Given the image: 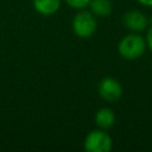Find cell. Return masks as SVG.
Returning a JSON list of instances; mask_svg holds the SVG:
<instances>
[{
  "instance_id": "obj_10",
  "label": "cell",
  "mask_w": 152,
  "mask_h": 152,
  "mask_svg": "<svg viewBox=\"0 0 152 152\" xmlns=\"http://www.w3.org/2000/svg\"><path fill=\"white\" fill-rule=\"evenodd\" d=\"M145 39H146V44H147V49L152 52V25H150L146 30V36H145Z\"/></svg>"
},
{
  "instance_id": "obj_4",
  "label": "cell",
  "mask_w": 152,
  "mask_h": 152,
  "mask_svg": "<svg viewBox=\"0 0 152 152\" xmlns=\"http://www.w3.org/2000/svg\"><path fill=\"white\" fill-rule=\"evenodd\" d=\"M122 23L129 32L141 33L150 26V20L147 15L139 10H129L122 17Z\"/></svg>"
},
{
  "instance_id": "obj_8",
  "label": "cell",
  "mask_w": 152,
  "mask_h": 152,
  "mask_svg": "<svg viewBox=\"0 0 152 152\" xmlns=\"http://www.w3.org/2000/svg\"><path fill=\"white\" fill-rule=\"evenodd\" d=\"M89 8L95 17H108L113 11V4L110 0H90Z\"/></svg>"
},
{
  "instance_id": "obj_1",
  "label": "cell",
  "mask_w": 152,
  "mask_h": 152,
  "mask_svg": "<svg viewBox=\"0 0 152 152\" xmlns=\"http://www.w3.org/2000/svg\"><path fill=\"white\" fill-rule=\"evenodd\" d=\"M147 44L145 37L137 32H129L124 36L118 44L119 55L127 61H135L146 52Z\"/></svg>"
},
{
  "instance_id": "obj_2",
  "label": "cell",
  "mask_w": 152,
  "mask_h": 152,
  "mask_svg": "<svg viewBox=\"0 0 152 152\" xmlns=\"http://www.w3.org/2000/svg\"><path fill=\"white\" fill-rule=\"evenodd\" d=\"M71 27L77 37L86 39L95 33L97 28V20L90 11L80 10L72 18Z\"/></svg>"
},
{
  "instance_id": "obj_9",
  "label": "cell",
  "mask_w": 152,
  "mask_h": 152,
  "mask_svg": "<svg viewBox=\"0 0 152 152\" xmlns=\"http://www.w3.org/2000/svg\"><path fill=\"white\" fill-rule=\"evenodd\" d=\"M68 6H70L71 8L75 10H84L86 7L89 6L90 0H64Z\"/></svg>"
},
{
  "instance_id": "obj_3",
  "label": "cell",
  "mask_w": 152,
  "mask_h": 152,
  "mask_svg": "<svg viewBox=\"0 0 152 152\" xmlns=\"http://www.w3.org/2000/svg\"><path fill=\"white\" fill-rule=\"evenodd\" d=\"M83 147L88 152H109L113 147V140L106 129H93L84 138Z\"/></svg>"
},
{
  "instance_id": "obj_11",
  "label": "cell",
  "mask_w": 152,
  "mask_h": 152,
  "mask_svg": "<svg viewBox=\"0 0 152 152\" xmlns=\"http://www.w3.org/2000/svg\"><path fill=\"white\" fill-rule=\"evenodd\" d=\"M139 5L144 6V7H150L152 8V0H135Z\"/></svg>"
},
{
  "instance_id": "obj_5",
  "label": "cell",
  "mask_w": 152,
  "mask_h": 152,
  "mask_svg": "<svg viewBox=\"0 0 152 152\" xmlns=\"http://www.w3.org/2000/svg\"><path fill=\"white\" fill-rule=\"evenodd\" d=\"M99 95L102 100L107 102H115L122 96V86L121 83L114 77H104L100 81L99 87Z\"/></svg>"
},
{
  "instance_id": "obj_6",
  "label": "cell",
  "mask_w": 152,
  "mask_h": 152,
  "mask_svg": "<svg viewBox=\"0 0 152 152\" xmlns=\"http://www.w3.org/2000/svg\"><path fill=\"white\" fill-rule=\"evenodd\" d=\"M95 124L101 129H109L115 124V113L108 107L100 108L95 113Z\"/></svg>"
},
{
  "instance_id": "obj_7",
  "label": "cell",
  "mask_w": 152,
  "mask_h": 152,
  "mask_svg": "<svg viewBox=\"0 0 152 152\" xmlns=\"http://www.w3.org/2000/svg\"><path fill=\"white\" fill-rule=\"evenodd\" d=\"M62 0H33V8L42 15H52L58 12Z\"/></svg>"
}]
</instances>
